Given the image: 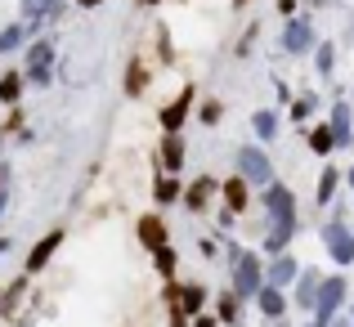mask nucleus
<instances>
[{
	"instance_id": "f257e3e1",
	"label": "nucleus",
	"mask_w": 354,
	"mask_h": 327,
	"mask_svg": "<svg viewBox=\"0 0 354 327\" xmlns=\"http://www.w3.org/2000/svg\"><path fill=\"white\" fill-rule=\"evenodd\" d=\"M229 274H234L229 278V292H234L242 305L256 301V292L265 287V260H260V251L229 242Z\"/></svg>"
},
{
	"instance_id": "f03ea898",
	"label": "nucleus",
	"mask_w": 354,
	"mask_h": 327,
	"mask_svg": "<svg viewBox=\"0 0 354 327\" xmlns=\"http://www.w3.org/2000/svg\"><path fill=\"white\" fill-rule=\"evenodd\" d=\"M350 305V278L346 274H323V287L314 296V310H310V323L305 327H332L337 314H346Z\"/></svg>"
},
{
	"instance_id": "7ed1b4c3",
	"label": "nucleus",
	"mask_w": 354,
	"mask_h": 327,
	"mask_svg": "<svg viewBox=\"0 0 354 327\" xmlns=\"http://www.w3.org/2000/svg\"><path fill=\"white\" fill-rule=\"evenodd\" d=\"M319 27H314V14H292L283 23V32H278V50L287 54V59H305V54L319 50Z\"/></svg>"
},
{
	"instance_id": "20e7f679",
	"label": "nucleus",
	"mask_w": 354,
	"mask_h": 327,
	"mask_svg": "<svg viewBox=\"0 0 354 327\" xmlns=\"http://www.w3.org/2000/svg\"><path fill=\"white\" fill-rule=\"evenodd\" d=\"M166 305H171V327H189L193 314L207 310V287L202 283H166Z\"/></svg>"
},
{
	"instance_id": "39448f33",
	"label": "nucleus",
	"mask_w": 354,
	"mask_h": 327,
	"mask_svg": "<svg viewBox=\"0 0 354 327\" xmlns=\"http://www.w3.org/2000/svg\"><path fill=\"white\" fill-rule=\"evenodd\" d=\"M238 175L247 184H256V189H269V184L278 180V171H274V157L265 153V144H242L238 148Z\"/></svg>"
},
{
	"instance_id": "423d86ee",
	"label": "nucleus",
	"mask_w": 354,
	"mask_h": 327,
	"mask_svg": "<svg viewBox=\"0 0 354 327\" xmlns=\"http://www.w3.org/2000/svg\"><path fill=\"white\" fill-rule=\"evenodd\" d=\"M319 238H323V247H328V256H332V265H337V269H350L354 265V233H350L346 220H328L319 229Z\"/></svg>"
},
{
	"instance_id": "0eeeda50",
	"label": "nucleus",
	"mask_w": 354,
	"mask_h": 327,
	"mask_svg": "<svg viewBox=\"0 0 354 327\" xmlns=\"http://www.w3.org/2000/svg\"><path fill=\"white\" fill-rule=\"evenodd\" d=\"M328 126H332V139H337V153L354 148V104H350V99H332Z\"/></svg>"
},
{
	"instance_id": "6e6552de",
	"label": "nucleus",
	"mask_w": 354,
	"mask_h": 327,
	"mask_svg": "<svg viewBox=\"0 0 354 327\" xmlns=\"http://www.w3.org/2000/svg\"><path fill=\"white\" fill-rule=\"evenodd\" d=\"M319 287H323V269L301 265V278L292 283V310L310 314V310H314V296H319Z\"/></svg>"
},
{
	"instance_id": "1a4fd4ad",
	"label": "nucleus",
	"mask_w": 354,
	"mask_h": 327,
	"mask_svg": "<svg viewBox=\"0 0 354 327\" xmlns=\"http://www.w3.org/2000/svg\"><path fill=\"white\" fill-rule=\"evenodd\" d=\"M193 99H198V90L184 86L180 95L162 108V130H166V135H180V130H184V121H189V112H193Z\"/></svg>"
},
{
	"instance_id": "9d476101",
	"label": "nucleus",
	"mask_w": 354,
	"mask_h": 327,
	"mask_svg": "<svg viewBox=\"0 0 354 327\" xmlns=\"http://www.w3.org/2000/svg\"><path fill=\"white\" fill-rule=\"evenodd\" d=\"M260 310V319H269V323H278V319H287V310H292V296L283 292V287H260L256 292V301H251Z\"/></svg>"
},
{
	"instance_id": "9b49d317",
	"label": "nucleus",
	"mask_w": 354,
	"mask_h": 327,
	"mask_svg": "<svg viewBox=\"0 0 354 327\" xmlns=\"http://www.w3.org/2000/svg\"><path fill=\"white\" fill-rule=\"evenodd\" d=\"M301 278V260L292 256V251H283V256H274L265 265V283L269 287H283V292H292V283Z\"/></svg>"
},
{
	"instance_id": "f8f14e48",
	"label": "nucleus",
	"mask_w": 354,
	"mask_h": 327,
	"mask_svg": "<svg viewBox=\"0 0 354 327\" xmlns=\"http://www.w3.org/2000/svg\"><path fill=\"white\" fill-rule=\"evenodd\" d=\"M63 238H68V233H63V229H50V233H45V238L36 242L32 251H27V274H41V269L50 265V256H54V251L63 247Z\"/></svg>"
},
{
	"instance_id": "ddd939ff",
	"label": "nucleus",
	"mask_w": 354,
	"mask_h": 327,
	"mask_svg": "<svg viewBox=\"0 0 354 327\" xmlns=\"http://www.w3.org/2000/svg\"><path fill=\"white\" fill-rule=\"evenodd\" d=\"M50 63H54V45L50 41H36L32 50H27V81L45 86V81H50Z\"/></svg>"
},
{
	"instance_id": "4468645a",
	"label": "nucleus",
	"mask_w": 354,
	"mask_h": 327,
	"mask_svg": "<svg viewBox=\"0 0 354 327\" xmlns=\"http://www.w3.org/2000/svg\"><path fill=\"white\" fill-rule=\"evenodd\" d=\"M216 193H220V184L211 180V175H198V180L184 189V207L198 216V211H207V207H211V198H216Z\"/></svg>"
},
{
	"instance_id": "2eb2a0df",
	"label": "nucleus",
	"mask_w": 354,
	"mask_h": 327,
	"mask_svg": "<svg viewBox=\"0 0 354 327\" xmlns=\"http://www.w3.org/2000/svg\"><path fill=\"white\" fill-rule=\"evenodd\" d=\"M251 130H256V144H274L283 135V117L274 108H256L251 112Z\"/></svg>"
},
{
	"instance_id": "dca6fc26",
	"label": "nucleus",
	"mask_w": 354,
	"mask_h": 327,
	"mask_svg": "<svg viewBox=\"0 0 354 327\" xmlns=\"http://www.w3.org/2000/svg\"><path fill=\"white\" fill-rule=\"evenodd\" d=\"M220 193H225V207L229 211H238V216H242V211H247L251 207V184L247 180H242V175L234 171V175H229V180L225 184H220Z\"/></svg>"
},
{
	"instance_id": "f3484780",
	"label": "nucleus",
	"mask_w": 354,
	"mask_h": 327,
	"mask_svg": "<svg viewBox=\"0 0 354 327\" xmlns=\"http://www.w3.org/2000/svg\"><path fill=\"white\" fill-rule=\"evenodd\" d=\"M135 233H139V242H144L148 251H157V247H166V242H171V233H166V224H162V216H139V224H135Z\"/></svg>"
},
{
	"instance_id": "a211bd4d",
	"label": "nucleus",
	"mask_w": 354,
	"mask_h": 327,
	"mask_svg": "<svg viewBox=\"0 0 354 327\" xmlns=\"http://www.w3.org/2000/svg\"><path fill=\"white\" fill-rule=\"evenodd\" d=\"M341 184H346V180H341L337 166H323V171H319V184H314V207H332Z\"/></svg>"
},
{
	"instance_id": "6ab92c4d",
	"label": "nucleus",
	"mask_w": 354,
	"mask_h": 327,
	"mask_svg": "<svg viewBox=\"0 0 354 327\" xmlns=\"http://www.w3.org/2000/svg\"><path fill=\"white\" fill-rule=\"evenodd\" d=\"M305 144H310L314 157H332V153H337V139H332V126H328V121H319V126L305 130Z\"/></svg>"
},
{
	"instance_id": "aec40b11",
	"label": "nucleus",
	"mask_w": 354,
	"mask_h": 327,
	"mask_svg": "<svg viewBox=\"0 0 354 327\" xmlns=\"http://www.w3.org/2000/svg\"><path fill=\"white\" fill-rule=\"evenodd\" d=\"M162 171L180 175L184 171V135H166L162 139Z\"/></svg>"
},
{
	"instance_id": "412c9836",
	"label": "nucleus",
	"mask_w": 354,
	"mask_h": 327,
	"mask_svg": "<svg viewBox=\"0 0 354 327\" xmlns=\"http://www.w3.org/2000/svg\"><path fill=\"white\" fill-rule=\"evenodd\" d=\"M153 198H157V207H171V202H184V189H180V180L175 175H157V184H153Z\"/></svg>"
},
{
	"instance_id": "4be33fe9",
	"label": "nucleus",
	"mask_w": 354,
	"mask_h": 327,
	"mask_svg": "<svg viewBox=\"0 0 354 327\" xmlns=\"http://www.w3.org/2000/svg\"><path fill=\"white\" fill-rule=\"evenodd\" d=\"M314 72H319L323 81H332V72H337V41H319V50H314Z\"/></svg>"
},
{
	"instance_id": "5701e85b",
	"label": "nucleus",
	"mask_w": 354,
	"mask_h": 327,
	"mask_svg": "<svg viewBox=\"0 0 354 327\" xmlns=\"http://www.w3.org/2000/svg\"><path fill=\"white\" fill-rule=\"evenodd\" d=\"M144 90H148V68H144V59H130V68H126V95L139 99Z\"/></svg>"
},
{
	"instance_id": "b1692460",
	"label": "nucleus",
	"mask_w": 354,
	"mask_h": 327,
	"mask_svg": "<svg viewBox=\"0 0 354 327\" xmlns=\"http://www.w3.org/2000/svg\"><path fill=\"white\" fill-rule=\"evenodd\" d=\"M216 319H220V323H229V327L242 323V301H238L234 292H220V301H216Z\"/></svg>"
},
{
	"instance_id": "393cba45",
	"label": "nucleus",
	"mask_w": 354,
	"mask_h": 327,
	"mask_svg": "<svg viewBox=\"0 0 354 327\" xmlns=\"http://www.w3.org/2000/svg\"><path fill=\"white\" fill-rule=\"evenodd\" d=\"M314 112H319V95H314V90H310V95H301V99H292V108H287V117H292V121H296V126H305V121H310V117H314Z\"/></svg>"
},
{
	"instance_id": "a878e982",
	"label": "nucleus",
	"mask_w": 354,
	"mask_h": 327,
	"mask_svg": "<svg viewBox=\"0 0 354 327\" xmlns=\"http://www.w3.org/2000/svg\"><path fill=\"white\" fill-rule=\"evenodd\" d=\"M153 265H157V274H162L166 283H171V278H175V269H180V256H175V247H171V242L153 251Z\"/></svg>"
},
{
	"instance_id": "bb28decb",
	"label": "nucleus",
	"mask_w": 354,
	"mask_h": 327,
	"mask_svg": "<svg viewBox=\"0 0 354 327\" xmlns=\"http://www.w3.org/2000/svg\"><path fill=\"white\" fill-rule=\"evenodd\" d=\"M18 95H23V77H18V72H5V77H0V99H5V104H18Z\"/></svg>"
},
{
	"instance_id": "cd10ccee",
	"label": "nucleus",
	"mask_w": 354,
	"mask_h": 327,
	"mask_svg": "<svg viewBox=\"0 0 354 327\" xmlns=\"http://www.w3.org/2000/svg\"><path fill=\"white\" fill-rule=\"evenodd\" d=\"M198 117H202V126H216V121L225 117V104H220V99H207V104L198 108Z\"/></svg>"
},
{
	"instance_id": "c85d7f7f",
	"label": "nucleus",
	"mask_w": 354,
	"mask_h": 327,
	"mask_svg": "<svg viewBox=\"0 0 354 327\" xmlns=\"http://www.w3.org/2000/svg\"><path fill=\"white\" fill-rule=\"evenodd\" d=\"M18 45H23V27H5V32H0V50H18Z\"/></svg>"
},
{
	"instance_id": "c756f323",
	"label": "nucleus",
	"mask_w": 354,
	"mask_h": 327,
	"mask_svg": "<svg viewBox=\"0 0 354 327\" xmlns=\"http://www.w3.org/2000/svg\"><path fill=\"white\" fill-rule=\"evenodd\" d=\"M189 327H220V319H216V314H207V310H202V314H193V323Z\"/></svg>"
},
{
	"instance_id": "7c9ffc66",
	"label": "nucleus",
	"mask_w": 354,
	"mask_h": 327,
	"mask_svg": "<svg viewBox=\"0 0 354 327\" xmlns=\"http://www.w3.org/2000/svg\"><path fill=\"white\" fill-rule=\"evenodd\" d=\"M198 251H202V256H207V260H211V256H216V251H220V247H216V242H211V238H202V242H198Z\"/></svg>"
},
{
	"instance_id": "2f4dec72",
	"label": "nucleus",
	"mask_w": 354,
	"mask_h": 327,
	"mask_svg": "<svg viewBox=\"0 0 354 327\" xmlns=\"http://www.w3.org/2000/svg\"><path fill=\"white\" fill-rule=\"evenodd\" d=\"M278 14H296V0H278Z\"/></svg>"
},
{
	"instance_id": "473e14b6",
	"label": "nucleus",
	"mask_w": 354,
	"mask_h": 327,
	"mask_svg": "<svg viewBox=\"0 0 354 327\" xmlns=\"http://www.w3.org/2000/svg\"><path fill=\"white\" fill-rule=\"evenodd\" d=\"M332 327H354V323H350V314H337V319H332Z\"/></svg>"
},
{
	"instance_id": "72a5a7b5",
	"label": "nucleus",
	"mask_w": 354,
	"mask_h": 327,
	"mask_svg": "<svg viewBox=\"0 0 354 327\" xmlns=\"http://www.w3.org/2000/svg\"><path fill=\"white\" fill-rule=\"evenodd\" d=\"M341 41H346V45H350V50H354V23L346 27V32H341Z\"/></svg>"
},
{
	"instance_id": "f704fd0d",
	"label": "nucleus",
	"mask_w": 354,
	"mask_h": 327,
	"mask_svg": "<svg viewBox=\"0 0 354 327\" xmlns=\"http://www.w3.org/2000/svg\"><path fill=\"white\" fill-rule=\"evenodd\" d=\"M341 180H346V189L354 193V166H350V171H346V175H341Z\"/></svg>"
},
{
	"instance_id": "c9c22d12",
	"label": "nucleus",
	"mask_w": 354,
	"mask_h": 327,
	"mask_svg": "<svg viewBox=\"0 0 354 327\" xmlns=\"http://www.w3.org/2000/svg\"><path fill=\"white\" fill-rule=\"evenodd\" d=\"M346 314H350V323H354V296H350V305H346Z\"/></svg>"
},
{
	"instance_id": "e433bc0d",
	"label": "nucleus",
	"mask_w": 354,
	"mask_h": 327,
	"mask_svg": "<svg viewBox=\"0 0 354 327\" xmlns=\"http://www.w3.org/2000/svg\"><path fill=\"white\" fill-rule=\"evenodd\" d=\"M81 5H86V9H95V5H104V0H81Z\"/></svg>"
},
{
	"instance_id": "4c0bfd02",
	"label": "nucleus",
	"mask_w": 354,
	"mask_h": 327,
	"mask_svg": "<svg viewBox=\"0 0 354 327\" xmlns=\"http://www.w3.org/2000/svg\"><path fill=\"white\" fill-rule=\"evenodd\" d=\"M5 251H9V238H0V256H5Z\"/></svg>"
},
{
	"instance_id": "58836bf2",
	"label": "nucleus",
	"mask_w": 354,
	"mask_h": 327,
	"mask_svg": "<svg viewBox=\"0 0 354 327\" xmlns=\"http://www.w3.org/2000/svg\"><path fill=\"white\" fill-rule=\"evenodd\" d=\"M139 5H162V0H139Z\"/></svg>"
},
{
	"instance_id": "ea45409f",
	"label": "nucleus",
	"mask_w": 354,
	"mask_h": 327,
	"mask_svg": "<svg viewBox=\"0 0 354 327\" xmlns=\"http://www.w3.org/2000/svg\"><path fill=\"white\" fill-rule=\"evenodd\" d=\"M242 5H247V0H234V9H242Z\"/></svg>"
},
{
	"instance_id": "a19ab883",
	"label": "nucleus",
	"mask_w": 354,
	"mask_h": 327,
	"mask_svg": "<svg viewBox=\"0 0 354 327\" xmlns=\"http://www.w3.org/2000/svg\"><path fill=\"white\" fill-rule=\"evenodd\" d=\"M0 211H5V193H0Z\"/></svg>"
},
{
	"instance_id": "79ce46f5",
	"label": "nucleus",
	"mask_w": 354,
	"mask_h": 327,
	"mask_svg": "<svg viewBox=\"0 0 354 327\" xmlns=\"http://www.w3.org/2000/svg\"><path fill=\"white\" fill-rule=\"evenodd\" d=\"M350 104H354V90H350Z\"/></svg>"
},
{
	"instance_id": "37998d69",
	"label": "nucleus",
	"mask_w": 354,
	"mask_h": 327,
	"mask_svg": "<svg viewBox=\"0 0 354 327\" xmlns=\"http://www.w3.org/2000/svg\"><path fill=\"white\" fill-rule=\"evenodd\" d=\"M350 233H354V220H350Z\"/></svg>"
},
{
	"instance_id": "c03bdc74",
	"label": "nucleus",
	"mask_w": 354,
	"mask_h": 327,
	"mask_svg": "<svg viewBox=\"0 0 354 327\" xmlns=\"http://www.w3.org/2000/svg\"><path fill=\"white\" fill-rule=\"evenodd\" d=\"M0 180H5V171H0Z\"/></svg>"
}]
</instances>
